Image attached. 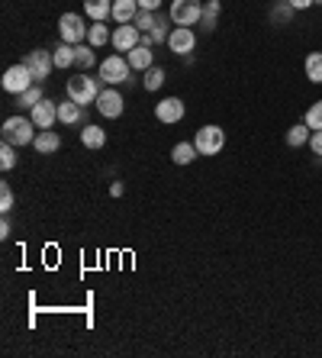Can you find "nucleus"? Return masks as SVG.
<instances>
[{"instance_id": "nucleus-1", "label": "nucleus", "mask_w": 322, "mask_h": 358, "mask_svg": "<svg viewBox=\"0 0 322 358\" xmlns=\"http://www.w3.org/2000/svg\"><path fill=\"white\" fill-rule=\"evenodd\" d=\"M0 136H3V142H10V145H33L36 139V123L33 117H7L3 120V126H0Z\"/></svg>"}, {"instance_id": "nucleus-2", "label": "nucleus", "mask_w": 322, "mask_h": 358, "mask_svg": "<svg viewBox=\"0 0 322 358\" xmlns=\"http://www.w3.org/2000/svg\"><path fill=\"white\" fill-rule=\"evenodd\" d=\"M193 145H197L200 155H219V152L226 149V129H219V126H200L197 136H193Z\"/></svg>"}, {"instance_id": "nucleus-3", "label": "nucleus", "mask_w": 322, "mask_h": 358, "mask_svg": "<svg viewBox=\"0 0 322 358\" xmlns=\"http://www.w3.org/2000/svg\"><path fill=\"white\" fill-rule=\"evenodd\" d=\"M65 91H68V97L75 100V103H81V107H91V103H97V97H100L97 81H94V78H87V75L68 78Z\"/></svg>"}, {"instance_id": "nucleus-4", "label": "nucleus", "mask_w": 322, "mask_h": 358, "mask_svg": "<svg viewBox=\"0 0 322 358\" xmlns=\"http://www.w3.org/2000/svg\"><path fill=\"white\" fill-rule=\"evenodd\" d=\"M168 17L174 26H197L203 17V0H174Z\"/></svg>"}, {"instance_id": "nucleus-5", "label": "nucleus", "mask_w": 322, "mask_h": 358, "mask_svg": "<svg viewBox=\"0 0 322 358\" xmlns=\"http://www.w3.org/2000/svg\"><path fill=\"white\" fill-rule=\"evenodd\" d=\"M33 71L20 62V65H10L7 71H3V78H0V87L7 94H23V91H29L33 87Z\"/></svg>"}, {"instance_id": "nucleus-6", "label": "nucleus", "mask_w": 322, "mask_h": 358, "mask_svg": "<svg viewBox=\"0 0 322 358\" xmlns=\"http://www.w3.org/2000/svg\"><path fill=\"white\" fill-rule=\"evenodd\" d=\"M87 29H91V26H84V20L78 17V13H61V17H58V36H61V42H68V45H81V42L87 39Z\"/></svg>"}, {"instance_id": "nucleus-7", "label": "nucleus", "mask_w": 322, "mask_h": 358, "mask_svg": "<svg viewBox=\"0 0 322 358\" xmlns=\"http://www.w3.org/2000/svg\"><path fill=\"white\" fill-rule=\"evenodd\" d=\"M23 65L33 71V81L42 84L45 78L52 75V68H55V59H52V52H45V49H33V52H26Z\"/></svg>"}, {"instance_id": "nucleus-8", "label": "nucleus", "mask_w": 322, "mask_h": 358, "mask_svg": "<svg viewBox=\"0 0 322 358\" xmlns=\"http://www.w3.org/2000/svg\"><path fill=\"white\" fill-rule=\"evenodd\" d=\"M129 71H133V65L123 55H107V59L100 62V81H107V84H123L129 78Z\"/></svg>"}, {"instance_id": "nucleus-9", "label": "nucleus", "mask_w": 322, "mask_h": 358, "mask_svg": "<svg viewBox=\"0 0 322 358\" xmlns=\"http://www.w3.org/2000/svg\"><path fill=\"white\" fill-rule=\"evenodd\" d=\"M110 42H113L116 52H133L136 45L142 42V29L136 23H119L113 29V39H110Z\"/></svg>"}, {"instance_id": "nucleus-10", "label": "nucleus", "mask_w": 322, "mask_h": 358, "mask_svg": "<svg viewBox=\"0 0 322 358\" xmlns=\"http://www.w3.org/2000/svg\"><path fill=\"white\" fill-rule=\"evenodd\" d=\"M193 45H197V33H193L190 26H174L171 36H168V49H171L174 55H190Z\"/></svg>"}, {"instance_id": "nucleus-11", "label": "nucleus", "mask_w": 322, "mask_h": 358, "mask_svg": "<svg viewBox=\"0 0 322 358\" xmlns=\"http://www.w3.org/2000/svg\"><path fill=\"white\" fill-rule=\"evenodd\" d=\"M184 113H187V107H184V100L181 97H165V100H158L155 103V117L158 123H181Z\"/></svg>"}, {"instance_id": "nucleus-12", "label": "nucleus", "mask_w": 322, "mask_h": 358, "mask_svg": "<svg viewBox=\"0 0 322 358\" xmlns=\"http://www.w3.org/2000/svg\"><path fill=\"white\" fill-rule=\"evenodd\" d=\"M123 110H126V100H123V94L119 91H100V97H97V113L100 117H107V120H116V117H123Z\"/></svg>"}, {"instance_id": "nucleus-13", "label": "nucleus", "mask_w": 322, "mask_h": 358, "mask_svg": "<svg viewBox=\"0 0 322 358\" xmlns=\"http://www.w3.org/2000/svg\"><path fill=\"white\" fill-rule=\"evenodd\" d=\"M29 117H33L36 129H52V126L58 123V103H55V100H45V97H42L39 103L29 110Z\"/></svg>"}, {"instance_id": "nucleus-14", "label": "nucleus", "mask_w": 322, "mask_h": 358, "mask_svg": "<svg viewBox=\"0 0 322 358\" xmlns=\"http://www.w3.org/2000/svg\"><path fill=\"white\" fill-rule=\"evenodd\" d=\"M33 149L39 152V155H55V152L61 149V136H58L55 129H39L33 139Z\"/></svg>"}, {"instance_id": "nucleus-15", "label": "nucleus", "mask_w": 322, "mask_h": 358, "mask_svg": "<svg viewBox=\"0 0 322 358\" xmlns=\"http://www.w3.org/2000/svg\"><path fill=\"white\" fill-rule=\"evenodd\" d=\"M81 142H84V149H91V152H100L103 145H107V129L97 123H87L81 129Z\"/></svg>"}, {"instance_id": "nucleus-16", "label": "nucleus", "mask_w": 322, "mask_h": 358, "mask_svg": "<svg viewBox=\"0 0 322 358\" xmlns=\"http://www.w3.org/2000/svg\"><path fill=\"white\" fill-rule=\"evenodd\" d=\"M126 62L133 65V71H149L155 65V55H152V45H136L133 52H126Z\"/></svg>"}, {"instance_id": "nucleus-17", "label": "nucleus", "mask_w": 322, "mask_h": 358, "mask_svg": "<svg viewBox=\"0 0 322 358\" xmlns=\"http://www.w3.org/2000/svg\"><path fill=\"white\" fill-rule=\"evenodd\" d=\"M81 117H84V107L81 103H75L71 97H68L65 103H58V123L75 126V123H81Z\"/></svg>"}, {"instance_id": "nucleus-18", "label": "nucleus", "mask_w": 322, "mask_h": 358, "mask_svg": "<svg viewBox=\"0 0 322 358\" xmlns=\"http://www.w3.org/2000/svg\"><path fill=\"white\" fill-rule=\"evenodd\" d=\"M139 13V0H113V20L116 23H133Z\"/></svg>"}, {"instance_id": "nucleus-19", "label": "nucleus", "mask_w": 322, "mask_h": 358, "mask_svg": "<svg viewBox=\"0 0 322 358\" xmlns=\"http://www.w3.org/2000/svg\"><path fill=\"white\" fill-rule=\"evenodd\" d=\"M84 13H87L94 23L113 17V0H84Z\"/></svg>"}, {"instance_id": "nucleus-20", "label": "nucleus", "mask_w": 322, "mask_h": 358, "mask_svg": "<svg viewBox=\"0 0 322 358\" xmlns=\"http://www.w3.org/2000/svg\"><path fill=\"white\" fill-rule=\"evenodd\" d=\"M197 155H200V152H197V145H193V142H177V145L171 149V162H174V165H190Z\"/></svg>"}, {"instance_id": "nucleus-21", "label": "nucleus", "mask_w": 322, "mask_h": 358, "mask_svg": "<svg viewBox=\"0 0 322 358\" xmlns=\"http://www.w3.org/2000/svg\"><path fill=\"white\" fill-rule=\"evenodd\" d=\"M309 136H313V129L306 123H297L287 129V145L290 149H300V145H309Z\"/></svg>"}, {"instance_id": "nucleus-22", "label": "nucleus", "mask_w": 322, "mask_h": 358, "mask_svg": "<svg viewBox=\"0 0 322 358\" xmlns=\"http://www.w3.org/2000/svg\"><path fill=\"white\" fill-rule=\"evenodd\" d=\"M113 39V33H110L107 26H103V20H97V23L87 29V45H94V49H100V45H107V42Z\"/></svg>"}, {"instance_id": "nucleus-23", "label": "nucleus", "mask_w": 322, "mask_h": 358, "mask_svg": "<svg viewBox=\"0 0 322 358\" xmlns=\"http://www.w3.org/2000/svg\"><path fill=\"white\" fill-rule=\"evenodd\" d=\"M303 68H306V78H309V81L322 84V52H309L306 62H303Z\"/></svg>"}, {"instance_id": "nucleus-24", "label": "nucleus", "mask_w": 322, "mask_h": 358, "mask_svg": "<svg viewBox=\"0 0 322 358\" xmlns=\"http://www.w3.org/2000/svg\"><path fill=\"white\" fill-rule=\"evenodd\" d=\"M216 17H219V0H207V3H203V17H200L203 33H213L216 29Z\"/></svg>"}, {"instance_id": "nucleus-25", "label": "nucleus", "mask_w": 322, "mask_h": 358, "mask_svg": "<svg viewBox=\"0 0 322 358\" xmlns=\"http://www.w3.org/2000/svg\"><path fill=\"white\" fill-rule=\"evenodd\" d=\"M165 68L161 65H152L149 71H142V84H145V91H158L161 84H165Z\"/></svg>"}, {"instance_id": "nucleus-26", "label": "nucleus", "mask_w": 322, "mask_h": 358, "mask_svg": "<svg viewBox=\"0 0 322 358\" xmlns=\"http://www.w3.org/2000/svg\"><path fill=\"white\" fill-rule=\"evenodd\" d=\"M52 59H55V68H71V65H75V45L61 42V45L52 52Z\"/></svg>"}, {"instance_id": "nucleus-27", "label": "nucleus", "mask_w": 322, "mask_h": 358, "mask_svg": "<svg viewBox=\"0 0 322 358\" xmlns=\"http://www.w3.org/2000/svg\"><path fill=\"white\" fill-rule=\"evenodd\" d=\"M75 65L81 68V71H87V68L94 65V45H75Z\"/></svg>"}, {"instance_id": "nucleus-28", "label": "nucleus", "mask_w": 322, "mask_h": 358, "mask_svg": "<svg viewBox=\"0 0 322 358\" xmlns=\"http://www.w3.org/2000/svg\"><path fill=\"white\" fill-rule=\"evenodd\" d=\"M17 100H20V107H23V110H33L36 103H39V100H42V87H39V84H33L29 91L17 94Z\"/></svg>"}, {"instance_id": "nucleus-29", "label": "nucleus", "mask_w": 322, "mask_h": 358, "mask_svg": "<svg viewBox=\"0 0 322 358\" xmlns=\"http://www.w3.org/2000/svg\"><path fill=\"white\" fill-rule=\"evenodd\" d=\"M136 26H139L142 33H152V29H155L158 26V13H152V10H139V13H136V20H133Z\"/></svg>"}, {"instance_id": "nucleus-30", "label": "nucleus", "mask_w": 322, "mask_h": 358, "mask_svg": "<svg viewBox=\"0 0 322 358\" xmlns=\"http://www.w3.org/2000/svg\"><path fill=\"white\" fill-rule=\"evenodd\" d=\"M303 123L309 126V129H322V100H316L313 107L303 113Z\"/></svg>"}, {"instance_id": "nucleus-31", "label": "nucleus", "mask_w": 322, "mask_h": 358, "mask_svg": "<svg viewBox=\"0 0 322 358\" xmlns=\"http://www.w3.org/2000/svg\"><path fill=\"white\" fill-rule=\"evenodd\" d=\"M13 165H17V145L3 142V145H0V168H3V171H10Z\"/></svg>"}, {"instance_id": "nucleus-32", "label": "nucleus", "mask_w": 322, "mask_h": 358, "mask_svg": "<svg viewBox=\"0 0 322 358\" xmlns=\"http://www.w3.org/2000/svg\"><path fill=\"white\" fill-rule=\"evenodd\" d=\"M0 210H3V213H10V210H13V187H10L7 181L0 184Z\"/></svg>"}, {"instance_id": "nucleus-33", "label": "nucleus", "mask_w": 322, "mask_h": 358, "mask_svg": "<svg viewBox=\"0 0 322 358\" xmlns=\"http://www.w3.org/2000/svg\"><path fill=\"white\" fill-rule=\"evenodd\" d=\"M290 13H293V7H290L287 0H284V3H277V7H274L271 17H274V20H281V23H290Z\"/></svg>"}, {"instance_id": "nucleus-34", "label": "nucleus", "mask_w": 322, "mask_h": 358, "mask_svg": "<svg viewBox=\"0 0 322 358\" xmlns=\"http://www.w3.org/2000/svg\"><path fill=\"white\" fill-rule=\"evenodd\" d=\"M309 149H313L316 155H322V129H313V136H309Z\"/></svg>"}, {"instance_id": "nucleus-35", "label": "nucleus", "mask_w": 322, "mask_h": 358, "mask_svg": "<svg viewBox=\"0 0 322 358\" xmlns=\"http://www.w3.org/2000/svg\"><path fill=\"white\" fill-rule=\"evenodd\" d=\"M293 10H309V7H316V3H322V0H287Z\"/></svg>"}, {"instance_id": "nucleus-36", "label": "nucleus", "mask_w": 322, "mask_h": 358, "mask_svg": "<svg viewBox=\"0 0 322 358\" xmlns=\"http://www.w3.org/2000/svg\"><path fill=\"white\" fill-rule=\"evenodd\" d=\"M139 10H152V13H158V10H161V0H139Z\"/></svg>"}, {"instance_id": "nucleus-37", "label": "nucleus", "mask_w": 322, "mask_h": 358, "mask_svg": "<svg viewBox=\"0 0 322 358\" xmlns=\"http://www.w3.org/2000/svg\"><path fill=\"white\" fill-rule=\"evenodd\" d=\"M110 194H113V197H123V194H126V184L123 181H113V184H110Z\"/></svg>"}, {"instance_id": "nucleus-38", "label": "nucleus", "mask_w": 322, "mask_h": 358, "mask_svg": "<svg viewBox=\"0 0 322 358\" xmlns=\"http://www.w3.org/2000/svg\"><path fill=\"white\" fill-rule=\"evenodd\" d=\"M7 236H10V220L3 217L0 220V239H7Z\"/></svg>"}]
</instances>
